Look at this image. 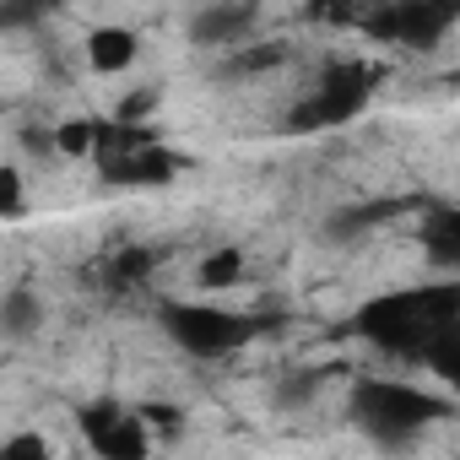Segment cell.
I'll return each instance as SVG.
<instances>
[{"instance_id": "4", "label": "cell", "mask_w": 460, "mask_h": 460, "mask_svg": "<svg viewBox=\"0 0 460 460\" xmlns=\"http://www.w3.org/2000/svg\"><path fill=\"white\" fill-rule=\"evenodd\" d=\"M374 87H379V71H374V66H363V60H341V66H331V71L314 82V93L293 109L288 125H293L298 136L336 130V125H347V119H358V114L368 109Z\"/></svg>"}, {"instance_id": "16", "label": "cell", "mask_w": 460, "mask_h": 460, "mask_svg": "<svg viewBox=\"0 0 460 460\" xmlns=\"http://www.w3.org/2000/svg\"><path fill=\"white\" fill-rule=\"evenodd\" d=\"M320 385H325V374H320V368H298L293 379H282V385H277V406L298 411V406H309V401L320 395Z\"/></svg>"}, {"instance_id": "8", "label": "cell", "mask_w": 460, "mask_h": 460, "mask_svg": "<svg viewBox=\"0 0 460 460\" xmlns=\"http://www.w3.org/2000/svg\"><path fill=\"white\" fill-rule=\"evenodd\" d=\"M250 22H255L250 0H222V6H206L190 22V39L195 44H234V39H250Z\"/></svg>"}, {"instance_id": "14", "label": "cell", "mask_w": 460, "mask_h": 460, "mask_svg": "<svg viewBox=\"0 0 460 460\" xmlns=\"http://www.w3.org/2000/svg\"><path fill=\"white\" fill-rule=\"evenodd\" d=\"M66 0H0V28H33L44 17H55Z\"/></svg>"}, {"instance_id": "7", "label": "cell", "mask_w": 460, "mask_h": 460, "mask_svg": "<svg viewBox=\"0 0 460 460\" xmlns=\"http://www.w3.org/2000/svg\"><path fill=\"white\" fill-rule=\"evenodd\" d=\"M82 55H87V66H93L98 76H114V71H130V66H136V55H141V39H136V28L103 22V28H93V33H87Z\"/></svg>"}, {"instance_id": "2", "label": "cell", "mask_w": 460, "mask_h": 460, "mask_svg": "<svg viewBox=\"0 0 460 460\" xmlns=\"http://www.w3.org/2000/svg\"><path fill=\"white\" fill-rule=\"evenodd\" d=\"M449 411H455L449 395H433L428 385L390 379V374H363L352 379V395H347V417L385 449H406L417 433H428Z\"/></svg>"}, {"instance_id": "15", "label": "cell", "mask_w": 460, "mask_h": 460, "mask_svg": "<svg viewBox=\"0 0 460 460\" xmlns=\"http://www.w3.org/2000/svg\"><path fill=\"white\" fill-rule=\"evenodd\" d=\"M28 211V179L17 163H0V222H17Z\"/></svg>"}, {"instance_id": "12", "label": "cell", "mask_w": 460, "mask_h": 460, "mask_svg": "<svg viewBox=\"0 0 460 460\" xmlns=\"http://www.w3.org/2000/svg\"><path fill=\"white\" fill-rule=\"evenodd\" d=\"M93 146H98V119H66L49 130L55 157H93Z\"/></svg>"}, {"instance_id": "6", "label": "cell", "mask_w": 460, "mask_h": 460, "mask_svg": "<svg viewBox=\"0 0 460 460\" xmlns=\"http://www.w3.org/2000/svg\"><path fill=\"white\" fill-rule=\"evenodd\" d=\"M82 438L93 455L103 460H141L152 449V433H146V417H136L130 406L119 401H93L82 406Z\"/></svg>"}, {"instance_id": "10", "label": "cell", "mask_w": 460, "mask_h": 460, "mask_svg": "<svg viewBox=\"0 0 460 460\" xmlns=\"http://www.w3.org/2000/svg\"><path fill=\"white\" fill-rule=\"evenodd\" d=\"M39 325H44V298H39V288H28V282H12L6 293H0V336L28 341Z\"/></svg>"}, {"instance_id": "11", "label": "cell", "mask_w": 460, "mask_h": 460, "mask_svg": "<svg viewBox=\"0 0 460 460\" xmlns=\"http://www.w3.org/2000/svg\"><path fill=\"white\" fill-rule=\"evenodd\" d=\"M195 282H200V293H227V288H239V282H244V250H239V244L206 250L200 266H195Z\"/></svg>"}, {"instance_id": "17", "label": "cell", "mask_w": 460, "mask_h": 460, "mask_svg": "<svg viewBox=\"0 0 460 460\" xmlns=\"http://www.w3.org/2000/svg\"><path fill=\"white\" fill-rule=\"evenodd\" d=\"M22 455H49V444L39 438V433H17V438H6V444H0V460H22Z\"/></svg>"}, {"instance_id": "1", "label": "cell", "mask_w": 460, "mask_h": 460, "mask_svg": "<svg viewBox=\"0 0 460 460\" xmlns=\"http://www.w3.org/2000/svg\"><path fill=\"white\" fill-rule=\"evenodd\" d=\"M460 325V288L455 282H433V288H395V293H379L358 309L352 331L379 347L385 358H401V363H422L428 341L438 331Z\"/></svg>"}, {"instance_id": "13", "label": "cell", "mask_w": 460, "mask_h": 460, "mask_svg": "<svg viewBox=\"0 0 460 460\" xmlns=\"http://www.w3.org/2000/svg\"><path fill=\"white\" fill-rule=\"evenodd\" d=\"M152 266H157V250H125L114 266H109V282L125 293V288H141L146 277H152Z\"/></svg>"}, {"instance_id": "3", "label": "cell", "mask_w": 460, "mask_h": 460, "mask_svg": "<svg viewBox=\"0 0 460 460\" xmlns=\"http://www.w3.org/2000/svg\"><path fill=\"white\" fill-rule=\"evenodd\" d=\"M157 325L163 336L195 358V363H222V358H234L255 341L261 320L255 314H239V309H227V304H211V298H168L157 304Z\"/></svg>"}, {"instance_id": "5", "label": "cell", "mask_w": 460, "mask_h": 460, "mask_svg": "<svg viewBox=\"0 0 460 460\" xmlns=\"http://www.w3.org/2000/svg\"><path fill=\"white\" fill-rule=\"evenodd\" d=\"M358 22L368 39H385L401 49H438L460 22V0H379Z\"/></svg>"}, {"instance_id": "9", "label": "cell", "mask_w": 460, "mask_h": 460, "mask_svg": "<svg viewBox=\"0 0 460 460\" xmlns=\"http://www.w3.org/2000/svg\"><path fill=\"white\" fill-rule=\"evenodd\" d=\"M422 255L438 271H455L460 266V211L449 200L428 206V217H422Z\"/></svg>"}]
</instances>
